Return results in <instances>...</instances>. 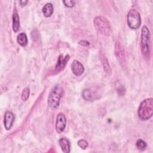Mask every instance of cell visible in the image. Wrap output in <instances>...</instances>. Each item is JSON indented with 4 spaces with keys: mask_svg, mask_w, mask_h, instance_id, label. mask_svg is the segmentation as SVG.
I'll return each instance as SVG.
<instances>
[{
    "mask_svg": "<svg viewBox=\"0 0 153 153\" xmlns=\"http://www.w3.org/2000/svg\"><path fill=\"white\" fill-rule=\"evenodd\" d=\"M127 23L132 29H138L141 23V19L139 13L135 9H131L127 14Z\"/></svg>",
    "mask_w": 153,
    "mask_h": 153,
    "instance_id": "5",
    "label": "cell"
},
{
    "mask_svg": "<svg viewBox=\"0 0 153 153\" xmlns=\"http://www.w3.org/2000/svg\"><path fill=\"white\" fill-rule=\"evenodd\" d=\"M69 58H70V56L68 54L66 55L65 57H63L62 54H60L58 57L57 62L55 66L54 72H56V73H58L62 71V70H63L68 60H69Z\"/></svg>",
    "mask_w": 153,
    "mask_h": 153,
    "instance_id": "8",
    "label": "cell"
},
{
    "mask_svg": "<svg viewBox=\"0 0 153 153\" xmlns=\"http://www.w3.org/2000/svg\"><path fill=\"white\" fill-rule=\"evenodd\" d=\"M59 143L60 146L63 152H65V153L70 152L71 145H70V142L68 139H67L66 138H65V137L61 138L59 140Z\"/></svg>",
    "mask_w": 153,
    "mask_h": 153,
    "instance_id": "12",
    "label": "cell"
},
{
    "mask_svg": "<svg viewBox=\"0 0 153 153\" xmlns=\"http://www.w3.org/2000/svg\"><path fill=\"white\" fill-rule=\"evenodd\" d=\"M64 93L63 88L60 85H56L49 94L47 103L49 107L53 109H57L60 104V100Z\"/></svg>",
    "mask_w": 153,
    "mask_h": 153,
    "instance_id": "2",
    "label": "cell"
},
{
    "mask_svg": "<svg viewBox=\"0 0 153 153\" xmlns=\"http://www.w3.org/2000/svg\"><path fill=\"white\" fill-rule=\"evenodd\" d=\"M82 97L88 101H93L94 99H96V93L93 92L90 88L84 89L82 93Z\"/></svg>",
    "mask_w": 153,
    "mask_h": 153,
    "instance_id": "11",
    "label": "cell"
},
{
    "mask_svg": "<svg viewBox=\"0 0 153 153\" xmlns=\"http://www.w3.org/2000/svg\"><path fill=\"white\" fill-rule=\"evenodd\" d=\"M42 13L45 17L51 16L53 13V7L51 3L46 4L42 8Z\"/></svg>",
    "mask_w": 153,
    "mask_h": 153,
    "instance_id": "15",
    "label": "cell"
},
{
    "mask_svg": "<svg viewBox=\"0 0 153 153\" xmlns=\"http://www.w3.org/2000/svg\"><path fill=\"white\" fill-rule=\"evenodd\" d=\"M17 42L22 47H25L27 44V38L25 33H20L17 37Z\"/></svg>",
    "mask_w": 153,
    "mask_h": 153,
    "instance_id": "16",
    "label": "cell"
},
{
    "mask_svg": "<svg viewBox=\"0 0 153 153\" xmlns=\"http://www.w3.org/2000/svg\"><path fill=\"white\" fill-rule=\"evenodd\" d=\"M136 145L137 148L141 150V151L144 150L146 148V142L144 140H143L142 139H140L137 140Z\"/></svg>",
    "mask_w": 153,
    "mask_h": 153,
    "instance_id": "18",
    "label": "cell"
},
{
    "mask_svg": "<svg viewBox=\"0 0 153 153\" xmlns=\"http://www.w3.org/2000/svg\"><path fill=\"white\" fill-rule=\"evenodd\" d=\"M138 117L142 121L149 120L153 114V99L148 98L143 100L138 109Z\"/></svg>",
    "mask_w": 153,
    "mask_h": 153,
    "instance_id": "1",
    "label": "cell"
},
{
    "mask_svg": "<svg viewBox=\"0 0 153 153\" xmlns=\"http://www.w3.org/2000/svg\"><path fill=\"white\" fill-rule=\"evenodd\" d=\"M115 55L117 59L118 60L119 62L123 65L126 62L125 57V51L121 44L120 42H117L115 45Z\"/></svg>",
    "mask_w": 153,
    "mask_h": 153,
    "instance_id": "6",
    "label": "cell"
},
{
    "mask_svg": "<svg viewBox=\"0 0 153 153\" xmlns=\"http://www.w3.org/2000/svg\"><path fill=\"white\" fill-rule=\"evenodd\" d=\"M66 120L65 115L62 113H59L56 118V130L58 133H62L65 128Z\"/></svg>",
    "mask_w": 153,
    "mask_h": 153,
    "instance_id": "7",
    "label": "cell"
},
{
    "mask_svg": "<svg viewBox=\"0 0 153 153\" xmlns=\"http://www.w3.org/2000/svg\"><path fill=\"white\" fill-rule=\"evenodd\" d=\"M71 69L73 74L76 76H79L82 75L84 71V68L83 65L76 60L73 61L71 65Z\"/></svg>",
    "mask_w": 153,
    "mask_h": 153,
    "instance_id": "9",
    "label": "cell"
},
{
    "mask_svg": "<svg viewBox=\"0 0 153 153\" xmlns=\"http://www.w3.org/2000/svg\"><path fill=\"white\" fill-rule=\"evenodd\" d=\"M20 27V19L18 13L15 8L13 14V29L14 32H17Z\"/></svg>",
    "mask_w": 153,
    "mask_h": 153,
    "instance_id": "13",
    "label": "cell"
},
{
    "mask_svg": "<svg viewBox=\"0 0 153 153\" xmlns=\"http://www.w3.org/2000/svg\"><path fill=\"white\" fill-rule=\"evenodd\" d=\"M94 25L101 34L109 36L111 33V27L109 21L103 16H97L94 19Z\"/></svg>",
    "mask_w": 153,
    "mask_h": 153,
    "instance_id": "3",
    "label": "cell"
},
{
    "mask_svg": "<svg viewBox=\"0 0 153 153\" xmlns=\"http://www.w3.org/2000/svg\"><path fill=\"white\" fill-rule=\"evenodd\" d=\"M100 60L103 65L104 71L107 74L111 73V68H110V65L109 64L108 60L106 57L105 56V55L103 53H100Z\"/></svg>",
    "mask_w": 153,
    "mask_h": 153,
    "instance_id": "14",
    "label": "cell"
},
{
    "mask_svg": "<svg viewBox=\"0 0 153 153\" xmlns=\"http://www.w3.org/2000/svg\"><path fill=\"white\" fill-rule=\"evenodd\" d=\"M141 51L145 57L149 56L150 53V32L146 26H143L141 30Z\"/></svg>",
    "mask_w": 153,
    "mask_h": 153,
    "instance_id": "4",
    "label": "cell"
},
{
    "mask_svg": "<svg viewBox=\"0 0 153 153\" xmlns=\"http://www.w3.org/2000/svg\"><path fill=\"white\" fill-rule=\"evenodd\" d=\"M14 115L11 112H6L4 116V126L6 130H9L11 128L14 121Z\"/></svg>",
    "mask_w": 153,
    "mask_h": 153,
    "instance_id": "10",
    "label": "cell"
},
{
    "mask_svg": "<svg viewBox=\"0 0 153 153\" xmlns=\"http://www.w3.org/2000/svg\"><path fill=\"white\" fill-rule=\"evenodd\" d=\"M78 44L84 47H88L90 45V42L85 40H81V41H79Z\"/></svg>",
    "mask_w": 153,
    "mask_h": 153,
    "instance_id": "21",
    "label": "cell"
},
{
    "mask_svg": "<svg viewBox=\"0 0 153 153\" xmlns=\"http://www.w3.org/2000/svg\"><path fill=\"white\" fill-rule=\"evenodd\" d=\"M27 2H28V1H20V5H21V6H22V7L25 6V5L27 4Z\"/></svg>",
    "mask_w": 153,
    "mask_h": 153,
    "instance_id": "22",
    "label": "cell"
},
{
    "mask_svg": "<svg viewBox=\"0 0 153 153\" xmlns=\"http://www.w3.org/2000/svg\"><path fill=\"white\" fill-rule=\"evenodd\" d=\"M29 93H30V91H29V88L28 87H26L25 88L22 93V95H21V98L23 101H26L28 99L29 97Z\"/></svg>",
    "mask_w": 153,
    "mask_h": 153,
    "instance_id": "17",
    "label": "cell"
},
{
    "mask_svg": "<svg viewBox=\"0 0 153 153\" xmlns=\"http://www.w3.org/2000/svg\"><path fill=\"white\" fill-rule=\"evenodd\" d=\"M64 5L67 7H73L75 5V2L74 1L71 0H67V1H63Z\"/></svg>",
    "mask_w": 153,
    "mask_h": 153,
    "instance_id": "20",
    "label": "cell"
},
{
    "mask_svg": "<svg viewBox=\"0 0 153 153\" xmlns=\"http://www.w3.org/2000/svg\"><path fill=\"white\" fill-rule=\"evenodd\" d=\"M78 145L81 148H82V149H86V148H87L88 144V142L85 140L80 139L78 141Z\"/></svg>",
    "mask_w": 153,
    "mask_h": 153,
    "instance_id": "19",
    "label": "cell"
}]
</instances>
